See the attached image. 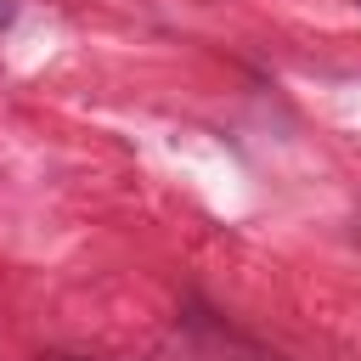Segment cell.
<instances>
[{
	"label": "cell",
	"mask_w": 361,
	"mask_h": 361,
	"mask_svg": "<svg viewBox=\"0 0 361 361\" xmlns=\"http://www.w3.org/2000/svg\"><path fill=\"white\" fill-rule=\"evenodd\" d=\"M6 23H11V0H0V28H6Z\"/></svg>",
	"instance_id": "cell-1"
}]
</instances>
